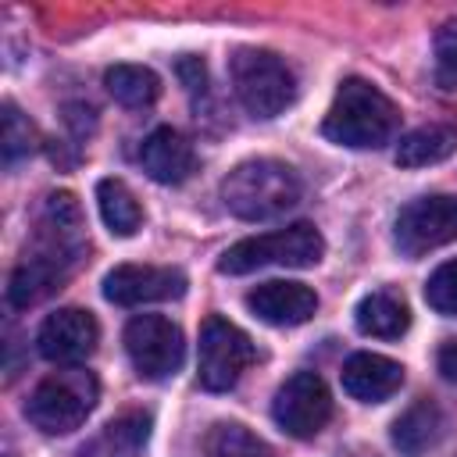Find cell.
<instances>
[{
    "instance_id": "6da1fadb",
    "label": "cell",
    "mask_w": 457,
    "mask_h": 457,
    "mask_svg": "<svg viewBox=\"0 0 457 457\" xmlns=\"http://www.w3.org/2000/svg\"><path fill=\"white\" fill-rule=\"evenodd\" d=\"M82 253H86V232H82V214L75 196L50 193L39 218L36 246L32 253H25V261L11 275V286H7L11 307H32L46 293H54L64 282V275L79 264Z\"/></svg>"
},
{
    "instance_id": "7a4b0ae2",
    "label": "cell",
    "mask_w": 457,
    "mask_h": 457,
    "mask_svg": "<svg viewBox=\"0 0 457 457\" xmlns=\"http://www.w3.org/2000/svg\"><path fill=\"white\" fill-rule=\"evenodd\" d=\"M400 121L396 104L364 79H343L321 121V136L350 150H378L393 139Z\"/></svg>"
},
{
    "instance_id": "3957f363",
    "label": "cell",
    "mask_w": 457,
    "mask_h": 457,
    "mask_svg": "<svg viewBox=\"0 0 457 457\" xmlns=\"http://www.w3.org/2000/svg\"><path fill=\"white\" fill-rule=\"evenodd\" d=\"M300 196H303L300 175L275 157L243 161L221 179V204L243 221H271L293 211Z\"/></svg>"
},
{
    "instance_id": "277c9868",
    "label": "cell",
    "mask_w": 457,
    "mask_h": 457,
    "mask_svg": "<svg viewBox=\"0 0 457 457\" xmlns=\"http://www.w3.org/2000/svg\"><path fill=\"white\" fill-rule=\"evenodd\" d=\"M100 400V382L86 368H64L46 375L25 400V418L46 432V436H64L75 432L96 407Z\"/></svg>"
},
{
    "instance_id": "5b68a950",
    "label": "cell",
    "mask_w": 457,
    "mask_h": 457,
    "mask_svg": "<svg viewBox=\"0 0 457 457\" xmlns=\"http://www.w3.org/2000/svg\"><path fill=\"white\" fill-rule=\"evenodd\" d=\"M321 253H325L321 232L307 221H296L289 228L246 236V239L232 243L218 257V271L221 275H246L257 268H311L321 261Z\"/></svg>"
},
{
    "instance_id": "8992f818",
    "label": "cell",
    "mask_w": 457,
    "mask_h": 457,
    "mask_svg": "<svg viewBox=\"0 0 457 457\" xmlns=\"http://www.w3.org/2000/svg\"><path fill=\"white\" fill-rule=\"evenodd\" d=\"M228 79L239 104L253 118H275L296 100V75L293 68L261 46H239L228 57Z\"/></svg>"
},
{
    "instance_id": "52a82bcc",
    "label": "cell",
    "mask_w": 457,
    "mask_h": 457,
    "mask_svg": "<svg viewBox=\"0 0 457 457\" xmlns=\"http://www.w3.org/2000/svg\"><path fill=\"white\" fill-rule=\"evenodd\" d=\"M125 353L139 378L164 382L171 378L186 361V339L182 328L164 314H136L125 325Z\"/></svg>"
},
{
    "instance_id": "ba28073f",
    "label": "cell",
    "mask_w": 457,
    "mask_h": 457,
    "mask_svg": "<svg viewBox=\"0 0 457 457\" xmlns=\"http://www.w3.org/2000/svg\"><path fill=\"white\" fill-rule=\"evenodd\" d=\"M253 361V343L232 321L211 314L200 328V353H196V378L211 393H225L239 382L246 364Z\"/></svg>"
},
{
    "instance_id": "9c48e42d",
    "label": "cell",
    "mask_w": 457,
    "mask_h": 457,
    "mask_svg": "<svg viewBox=\"0 0 457 457\" xmlns=\"http://www.w3.org/2000/svg\"><path fill=\"white\" fill-rule=\"evenodd\" d=\"M271 418L293 439L318 436L332 418V396H328V386L321 382V375H314V371L289 375L271 400Z\"/></svg>"
},
{
    "instance_id": "30bf717a",
    "label": "cell",
    "mask_w": 457,
    "mask_h": 457,
    "mask_svg": "<svg viewBox=\"0 0 457 457\" xmlns=\"http://www.w3.org/2000/svg\"><path fill=\"white\" fill-rule=\"evenodd\" d=\"M396 250L403 257H421L436 246H446L457 239V196H418L411 200L393 225Z\"/></svg>"
},
{
    "instance_id": "8fae6325",
    "label": "cell",
    "mask_w": 457,
    "mask_h": 457,
    "mask_svg": "<svg viewBox=\"0 0 457 457\" xmlns=\"http://www.w3.org/2000/svg\"><path fill=\"white\" fill-rule=\"evenodd\" d=\"M186 293V275L164 264H118L104 275V296L118 307L179 300Z\"/></svg>"
},
{
    "instance_id": "7c38bea8",
    "label": "cell",
    "mask_w": 457,
    "mask_h": 457,
    "mask_svg": "<svg viewBox=\"0 0 457 457\" xmlns=\"http://www.w3.org/2000/svg\"><path fill=\"white\" fill-rule=\"evenodd\" d=\"M96 339H100V325H96V318L89 311L61 307V311L43 318L36 346L54 364H79L96 350Z\"/></svg>"
},
{
    "instance_id": "4fadbf2b",
    "label": "cell",
    "mask_w": 457,
    "mask_h": 457,
    "mask_svg": "<svg viewBox=\"0 0 457 457\" xmlns=\"http://www.w3.org/2000/svg\"><path fill=\"white\" fill-rule=\"evenodd\" d=\"M246 307L268 321V325H278V328H289V325H303L314 318L318 311V293L303 282H261L257 289L246 293Z\"/></svg>"
},
{
    "instance_id": "5bb4252c",
    "label": "cell",
    "mask_w": 457,
    "mask_h": 457,
    "mask_svg": "<svg viewBox=\"0 0 457 457\" xmlns=\"http://www.w3.org/2000/svg\"><path fill=\"white\" fill-rule=\"evenodd\" d=\"M139 161H143V171H146L154 182H161V186H179V182H186V179L193 175V168H196L193 143H189L182 132H175L171 125H161V129H154V132L143 139Z\"/></svg>"
},
{
    "instance_id": "9a60e30c",
    "label": "cell",
    "mask_w": 457,
    "mask_h": 457,
    "mask_svg": "<svg viewBox=\"0 0 457 457\" xmlns=\"http://www.w3.org/2000/svg\"><path fill=\"white\" fill-rule=\"evenodd\" d=\"M403 386V368L382 353H353L343 364V389L361 403H382Z\"/></svg>"
},
{
    "instance_id": "2e32d148",
    "label": "cell",
    "mask_w": 457,
    "mask_h": 457,
    "mask_svg": "<svg viewBox=\"0 0 457 457\" xmlns=\"http://www.w3.org/2000/svg\"><path fill=\"white\" fill-rule=\"evenodd\" d=\"M146 443H150V418L143 411H125L114 421H107L79 450V457H139Z\"/></svg>"
},
{
    "instance_id": "e0dca14e",
    "label": "cell",
    "mask_w": 457,
    "mask_h": 457,
    "mask_svg": "<svg viewBox=\"0 0 457 457\" xmlns=\"http://www.w3.org/2000/svg\"><path fill=\"white\" fill-rule=\"evenodd\" d=\"M353 321L371 339H400L411 328V307L396 289H375L361 296Z\"/></svg>"
},
{
    "instance_id": "ac0fdd59",
    "label": "cell",
    "mask_w": 457,
    "mask_h": 457,
    "mask_svg": "<svg viewBox=\"0 0 457 457\" xmlns=\"http://www.w3.org/2000/svg\"><path fill=\"white\" fill-rule=\"evenodd\" d=\"M443 436V414L436 403L421 400L414 407H407L396 421H393V446L403 457H421L425 450H432Z\"/></svg>"
},
{
    "instance_id": "d6986e66",
    "label": "cell",
    "mask_w": 457,
    "mask_h": 457,
    "mask_svg": "<svg viewBox=\"0 0 457 457\" xmlns=\"http://www.w3.org/2000/svg\"><path fill=\"white\" fill-rule=\"evenodd\" d=\"M453 150H457V129L453 125H421L396 143V164L400 168H425V164L446 161Z\"/></svg>"
},
{
    "instance_id": "ffe728a7",
    "label": "cell",
    "mask_w": 457,
    "mask_h": 457,
    "mask_svg": "<svg viewBox=\"0 0 457 457\" xmlns=\"http://www.w3.org/2000/svg\"><path fill=\"white\" fill-rule=\"evenodd\" d=\"M96 207L104 225L111 228V236H136V228L143 225V207L136 204L132 189L121 179H100L96 182Z\"/></svg>"
},
{
    "instance_id": "44dd1931",
    "label": "cell",
    "mask_w": 457,
    "mask_h": 457,
    "mask_svg": "<svg viewBox=\"0 0 457 457\" xmlns=\"http://www.w3.org/2000/svg\"><path fill=\"white\" fill-rule=\"evenodd\" d=\"M107 93L125 107H150L161 93V79L143 64H114L104 75Z\"/></svg>"
},
{
    "instance_id": "7402d4cb",
    "label": "cell",
    "mask_w": 457,
    "mask_h": 457,
    "mask_svg": "<svg viewBox=\"0 0 457 457\" xmlns=\"http://www.w3.org/2000/svg\"><path fill=\"white\" fill-rule=\"evenodd\" d=\"M207 457H271V450L239 421H218L204 436Z\"/></svg>"
},
{
    "instance_id": "603a6c76",
    "label": "cell",
    "mask_w": 457,
    "mask_h": 457,
    "mask_svg": "<svg viewBox=\"0 0 457 457\" xmlns=\"http://www.w3.org/2000/svg\"><path fill=\"white\" fill-rule=\"evenodd\" d=\"M36 150V129L29 125V118L7 100L4 104V164H14L21 157H29Z\"/></svg>"
},
{
    "instance_id": "cb8c5ba5",
    "label": "cell",
    "mask_w": 457,
    "mask_h": 457,
    "mask_svg": "<svg viewBox=\"0 0 457 457\" xmlns=\"http://www.w3.org/2000/svg\"><path fill=\"white\" fill-rule=\"evenodd\" d=\"M425 300L439 314H457V257L439 264L425 282Z\"/></svg>"
},
{
    "instance_id": "d4e9b609",
    "label": "cell",
    "mask_w": 457,
    "mask_h": 457,
    "mask_svg": "<svg viewBox=\"0 0 457 457\" xmlns=\"http://www.w3.org/2000/svg\"><path fill=\"white\" fill-rule=\"evenodd\" d=\"M436 82L457 89V18H446L436 32Z\"/></svg>"
},
{
    "instance_id": "484cf974",
    "label": "cell",
    "mask_w": 457,
    "mask_h": 457,
    "mask_svg": "<svg viewBox=\"0 0 457 457\" xmlns=\"http://www.w3.org/2000/svg\"><path fill=\"white\" fill-rule=\"evenodd\" d=\"M436 364H439V375H443L446 382H457V339H450V343L439 346Z\"/></svg>"
},
{
    "instance_id": "4316f807",
    "label": "cell",
    "mask_w": 457,
    "mask_h": 457,
    "mask_svg": "<svg viewBox=\"0 0 457 457\" xmlns=\"http://www.w3.org/2000/svg\"><path fill=\"white\" fill-rule=\"evenodd\" d=\"M339 457H378L375 450H368V446H353V450H343Z\"/></svg>"
}]
</instances>
